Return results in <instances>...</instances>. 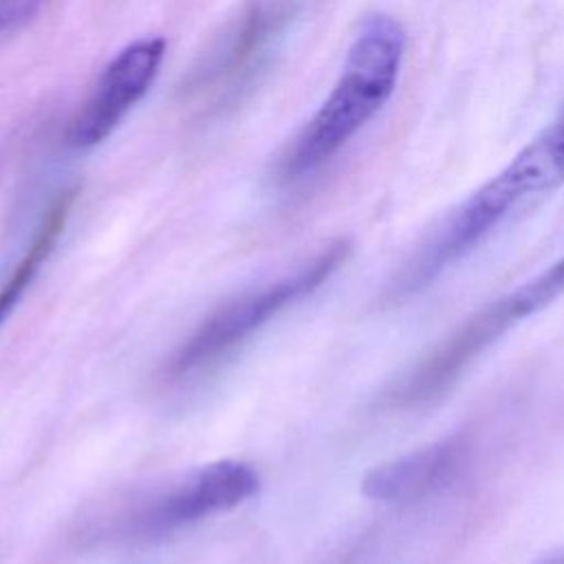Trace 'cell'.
Returning <instances> with one entry per match:
<instances>
[{
	"label": "cell",
	"mask_w": 564,
	"mask_h": 564,
	"mask_svg": "<svg viewBox=\"0 0 564 564\" xmlns=\"http://www.w3.org/2000/svg\"><path fill=\"white\" fill-rule=\"evenodd\" d=\"M405 51V33L390 15H372L348 48L333 90L293 139L278 172L297 181L330 161L392 97Z\"/></svg>",
	"instance_id": "6da1fadb"
},
{
	"label": "cell",
	"mask_w": 564,
	"mask_h": 564,
	"mask_svg": "<svg viewBox=\"0 0 564 564\" xmlns=\"http://www.w3.org/2000/svg\"><path fill=\"white\" fill-rule=\"evenodd\" d=\"M48 2L51 0H0V24L11 35H18L42 13Z\"/></svg>",
	"instance_id": "30bf717a"
},
{
	"label": "cell",
	"mask_w": 564,
	"mask_h": 564,
	"mask_svg": "<svg viewBox=\"0 0 564 564\" xmlns=\"http://www.w3.org/2000/svg\"><path fill=\"white\" fill-rule=\"evenodd\" d=\"M11 37H13V35L0 26V48H2V46H4V44L11 40Z\"/></svg>",
	"instance_id": "8fae6325"
},
{
	"label": "cell",
	"mask_w": 564,
	"mask_h": 564,
	"mask_svg": "<svg viewBox=\"0 0 564 564\" xmlns=\"http://www.w3.org/2000/svg\"><path fill=\"white\" fill-rule=\"evenodd\" d=\"M562 293H564V256L502 297L509 311L513 313V317L520 322L551 306Z\"/></svg>",
	"instance_id": "9c48e42d"
},
{
	"label": "cell",
	"mask_w": 564,
	"mask_h": 564,
	"mask_svg": "<svg viewBox=\"0 0 564 564\" xmlns=\"http://www.w3.org/2000/svg\"><path fill=\"white\" fill-rule=\"evenodd\" d=\"M73 200H75V189H66L48 205V209L44 212V216L29 242V249L22 253V258L18 260V264L13 267L9 278L2 282V286H0V324L22 300L24 291L37 275L40 267L46 262L48 253L57 245V240L66 227Z\"/></svg>",
	"instance_id": "ba28073f"
},
{
	"label": "cell",
	"mask_w": 564,
	"mask_h": 564,
	"mask_svg": "<svg viewBox=\"0 0 564 564\" xmlns=\"http://www.w3.org/2000/svg\"><path fill=\"white\" fill-rule=\"evenodd\" d=\"M463 447L456 438H445L390 463L377 465L361 480V494L377 502H408L447 482L460 465Z\"/></svg>",
	"instance_id": "52a82bcc"
},
{
	"label": "cell",
	"mask_w": 564,
	"mask_h": 564,
	"mask_svg": "<svg viewBox=\"0 0 564 564\" xmlns=\"http://www.w3.org/2000/svg\"><path fill=\"white\" fill-rule=\"evenodd\" d=\"M346 256L348 245L335 242L297 273L264 289L249 291L220 306L192 333V337L181 344V348L170 359L167 372L172 377H187L216 364L245 339H249L258 328H262V324L284 311V306L313 293L324 280L333 275V271H337Z\"/></svg>",
	"instance_id": "3957f363"
},
{
	"label": "cell",
	"mask_w": 564,
	"mask_h": 564,
	"mask_svg": "<svg viewBox=\"0 0 564 564\" xmlns=\"http://www.w3.org/2000/svg\"><path fill=\"white\" fill-rule=\"evenodd\" d=\"M564 185V108L496 176L480 185L412 262L408 280L425 282L478 245L522 200Z\"/></svg>",
	"instance_id": "7a4b0ae2"
},
{
	"label": "cell",
	"mask_w": 564,
	"mask_h": 564,
	"mask_svg": "<svg viewBox=\"0 0 564 564\" xmlns=\"http://www.w3.org/2000/svg\"><path fill=\"white\" fill-rule=\"evenodd\" d=\"M165 57L163 37H141L121 48L70 119L68 143L77 150L101 143L154 84Z\"/></svg>",
	"instance_id": "277c9868"
},
{
	"label": "cell",
	"mask_w": 564,
	"mask_h": 564,
	"mask_svg": "<svg viewBox=\"0 0 564 564\" xmlns=\"http://www.w3.org/2000/svg\"><path fill=\"white\" fill-rule=\"evenodd\" d=\"M258 474L240 460H216L200 467L185 482L143 507L130 522V533L159 538L229 511L258 491Z\"/></svg>",
	"instance_id": "5b68a950"
},
{
	"label": "cell",
	"mask_w": 564,
	"mask_h": 564,
	"mask_svg": "<svg viewBox=\"0 0 564 564\" xmlns=\"http://www.w3.org/2000/svg\"><path fill=\"white\" fill-rule=\"evenodd\" d=\"M513 324L516 317L511 315L505 297L482 306L416 366V370L401 386L399 397L403 401H425L436 397L456 381L474 357H478Z\"/></svg>",
	"instance_id": "8992f818"
}]
</instances>
